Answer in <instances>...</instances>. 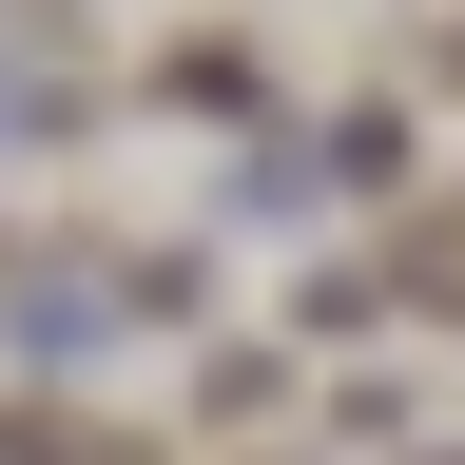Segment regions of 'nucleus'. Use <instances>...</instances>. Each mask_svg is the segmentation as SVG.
<instances>
[{"mask_svg":"<svg viewBox=\"0 0 465 465\" xmlns=\"http://www.w3.org/2000/svg\"><path fill=\"white\" fill-rule=\"evenodd\" d=\"M427 78H465V0H446V20H427Z\"/></svg>","mask_w":465,"mask_h":465,"instance_id":"obj_4","label":"nucleus"},{"mask_svg":"<svg viewBox=\"0 0 465 465\" xmlns=\"http://www.w3.org/2000/svg\"><path fill=\"white\" fill-rule=\"evenodd\" d=\"M0 465H174V427L136 446V427L78 407V388H0Z\"/></svg>","mask_w":465,"mask_h":465,"instance_id":"obj_1","label":"nucleus"},{"mask_svg":"<svg viewBox=\"0 0 465 465\" xmlns=\"http://www.w3.org/2000/svg\"><path fill=\"white\" fill-rule=\"evenodd\" d=\"M0 20H58V0H0Z\"/></svg>","mask_w":465,"mask_h":465,"instance_id":"obj_5","label":"nucleus"},{"mask_svg":"<svg viewBox=\"0 0 465 465\" xmlns=\"http://www.w3.org/2000/svg\"><path fill=\"white\" fill-rule=\"evenodd\" d=\"M407 155H427L407 97H349V116H330V194H407Z\"/></svg>","mask_w":465,"mask_h":465,"instance_id":"obj_3","label":"nucleus"},{"mask_svg":"<svg viewBox=\"0 0 465 465\" xmlns=\"http://www.w3.org/2000/svg\"><path fill=\"white\" fill-rule=\"evenodd\" d=\"M136 97H155V116H272V58H252V39H155Z\"/></svg>","mask_w":465,"mask_h":465,"instance_id":"obj_2","label":"nucleus"}]
</instances>
